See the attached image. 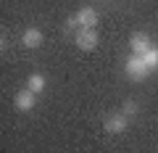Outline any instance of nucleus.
<instances>
[{
	"mask_svg": "<svg viewBox=\"0 0 158 153\" xmlns=\"http://www.w3.org/2000/svg\"><path fill=\"white\" fill-rule=\"evenodd\" d=\"M124 71H127V77H129L132 82H142L148 74H150V66L142 61V56H132V58H127Z\"/></svg>",
	"mask_w": 158,
	"mask_h": 153,
	"instance_id": "f257e3e1",
	"label": "nucleus"
},
{
	"mask_svg": "<svg viewBox=\"0 0 158 153\" xmlns=\"http://www.w3.org/2000/svg\"><path fill=\"white\" fill-rule=\"evenodd\" d=\"M127 127H129V116H127L124 111L111 113V116L103 119V130H106L108 135H121V132H127Z\"/></svg>",
	"mask_w": 158,
	"mask_h": 153,
	"instance_id": "f03ea898",
	"label": "nucleus"
},
{
	"mask_svg": "<svg viewBox=\"0 0 158 153\" xmlns=\"http://www.w3.org/2000/svg\"><path fill=\"white\" fill-rule=\"evenodd\" d=\"M74 42H77V48H79V50L92 53V50L98 48V42H100V37H98V32H95V29H79V32L74 34Z\"/></svg>",
	"mask_w": 158,
	"mask_h": 153,
	"instance_id": "7ed1b4c3",
	"label": "nucleus"
},
{
	"mask_svg": "<svg viewBox=\"0 0 158 153\" xmlns=\"http://www.w3.org/2000/svg\"><path fill=\"white\" fill-rule=\"evenodd\" d=\"M129 45H132V53H135V56H145L153 48V40H150V34H145V32H135Z\"/></svg>",
	"mask_w": 158,
	"mask_h": 153,
	"instance_id": "20e7f679",
	"label": "nucleus"
},
{
	"mask_svg": "<svg viewBox=\"0 0 158 153\" xmlns=\"http://www.w3.org/2000/svg\"><path fill=\"white\" fill-rule=\"evenodd\" d=\"M13 103H16V108H19V111H32V108H34V103H37V95H34V92L29 90V87H24V90H19V92H16Z\"/></svg>",
	"mask_w": 158,
	"mask_h": 153,
	"instance_id": "39448f33",
	"label": "nucleus"
},
{
	"mask_svg": "<svg viewBox=\"0 0 158 153\" xmlns=\"http://www.w3.org/2000/svg\"><path fill=\"white\" fill-rule=\"evenodd\" d=\"M77 21H79V27H82V29H95L98 11H95V8H90V6L79 8V11H77Z\"/></svg>",
	"mask_w": 158,
	"mask_h": 153,
	"instance_id": "423d86ee",
	"label": "nucleus"
},
{
	"mask_svg": "<svg viewBox=\"0 0 158 153\" xmlns=\"http://www.w3.org/2000/svg\"><path fill=\"white\" fill-rule=\"evenodd\" d=\"M42 40H45V34L40 32L37 27H29V29H24V34H21V42H24V48H40V45H42Z\"/></svg>",
	"mask_w": 158,
	"mask_h": 153,
	"instance_id": "0eeeda50",
	"label": "nucleus"
},
{
	"mask_svg": "<svg viewBox=\"0 0 158 153\" xmlns=\"http://www.w3.org/2000/svg\"><path fill=\"white\" fill-rule=\"evenodd\" d=\"M45 85H48V79H45V74H40V71H34V74H29V79H27V87L34 92V95H40V92L45 90Z\"/></svg>",
	"mask_w": 158,
	"mask_h": 153,
	"instance_id": "6e6552de",
	"label": "nucleus"
},
{
	"mask_svg": "<svg viewBox=\"0 0 158 153\" xmlns=\"http://www.w3.org/2000/svg\"><path fill=\"white\" fill-rule=\"evenodd\" d=\"M142 61H145V63H148V66H150V71H153V69H158V48H156V45H153V48H150V50H148V53H145V56H142Z\"/></svg>",
	"mask_w": 158,
	"mask_h": 153,
	"instance_id": "1a4fd4ad",
	"label": "nucleus"
},
{
	"mask_svg": "<svg viewBox=\"0 0 158 153\" xmlns=\"http://www.w3.org/2000/svg\"><path fill=\"white\" fill-rule=\"evenodd\" d=\"M63 29H66L69 34H71V32L77 34V32H79V29H82V27H79V21H77V16H74V19H66V24H63Z\"/></svg>",
	"mask_w": 158,
	"mask_h": 153,
	"instance_id": "9d476101",
	"label": "nucleus"
},
{
	"mask_svg": "<svg viewBox=\"0 0 158 153\" xmlns=\"http://www.w3.org/2000/svg\"><path fill=\"white\" fill-rule=\"evenodd\" d=\"M121 111H124L127 113V116H129V119H132V116H135V113H137V103H124V108H121Z\"/></svg>",
	"mask_w": 158,
	"mask_h": 153,
	"instance_id": "9b49d317",
	"label": "nucleus"
}]
</instances>
